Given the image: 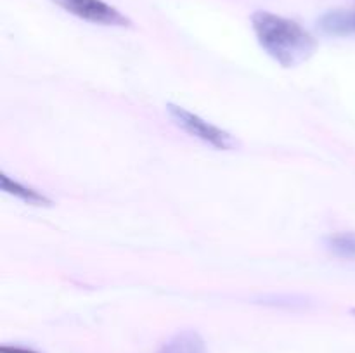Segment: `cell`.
Segmentation results:
<instances>
[{"mask_svg":"<svg viewBox=\"0 0 355 353\" xmlns=\"http://www.w3.org/2000/svg\"><path fill=\"white\" fill-rule=\"evenodd\" d=\"M252 26L260 47L283 68H295L309 61L318 48V42L305 28L267 10L252 14Z\"/></svg>","mask_w":355,"mask_h":353,"instance_id":"1","label":"cell"},{"mask_svg":"<svg viewBox=\"0 0 355 353\" xmlns=\"http://www.w3.org/2000/svg\"><path fill=\"white\" fill-rule=\"evenodd\" d=\"M166 111H168V116L172 118L173 123L180 130L189 134L191 137L198 138V141L205 142V144L211 145L218 151H234V149L239 147V142L234 135L222 130V128L210 123V121L203 120L198 114L191 113L186 107H180L177 104H166Z\"/></svg>","mask_w":355,"mask_h":353,"instance_id":"2","label":"cell"},{"mask_svg":"<svg viewBox=\"0 0 355 353\" xmlns=\"http://www.w3.org/2000/svg\"><path fill=\"white\" fill-rule=\"evenodd\" d=\"M52 2L64 9L66 12L94 24L118 28H127L132 24V21L125 14H121L116 7L110 6L104 0H52Z\"/></svg>","mask_w":355,"mask_h":353,"instance_id":"3","label":"cell"},{"mask_svg":"<svg viewBox=\"0 0 355 353\" xmlns=\"http://www.w3.org/2000/svg\"><path fill=\"white\" fill-rule=\"evenodd\" d=\"M319 28L326 35H333V37H347V35H352L355 33L354 12L352 10L343 9L329 10V12H326L319 19Z\"/></svg>","mask_w":355,"mask_h":353,"instance_id":"4","label":"cell"},{"mask_svg":"<svg viewBox=\"0 0 355 353\" xmlns=\"http://www.w3.org/2000/svg\"><path fill=\"white\" fill-rule=\"evenodd\" d=\"M0 189H2L3 192L21 199L23 203L33 204V206H51L52 204V201L49 199L47 196H44V194L38 192V190L31 189V187H26L23 185V183L16 182V180H12L10 176H7L6 173H0Z\"/></svg>","mask_w":355,"mask_h":353,"instance_id":"5","label":"cell"},{"mask_svg":"<svg viewBox=\"0 0 355 353\" xmlns=\"http://www.w3.org/2000/svg\"><path fill=\"white\" fill-rule=\"evenodd\" d=\"M159 353H208L201 336L194 331H182L173 336Z\"/></svg>","mask_w":355,"mask_h":353,"instance_id":"6","label":"cell"},{"mask_svg":"<svg viewBox=\"0 0 355 353\" xmlns=\"http://www.w3.org/2000/svg\"><path fill=\"white\" fill-rule=\"evenodd\" d=\"M326 249L342 260H355V232H340L328 235Z\"/></svg>","mask_w":355,"mask_h":353,"instance_id":"7","label":"cell"},{"mask_svg":"<svg viewBox=\"0 0 355 353\" xmlns=\"http://www.w3.org/2000/svg\"><path fill=\"white\" fill-rule=\"evenodd\" d=\"M0 353H37L33 350H26V348H17V346H2L0 348Z\"/></svg>","mask_w":355,"mask_h":353,"instance_id":"8","label":"cell"},{"mask_svg":"<svg viewBox=\"0 0 355 353\" xmlns=\"http://www.w3.org/2000/svg\"><path fill=\"white\" fill-rule=\"evenodd\" d=\"M354 24H355V12H354Z\"/></svg>","mask_w":355,"mask_h":353,"instance_id":"9","label":"cell"},{"mask_svg":"<svg viewBox=\"0 0 355 353\" xmlns=\"http://www.w3.org/2000/svg\"><path fill=\"white\" fill-rule=\"evenodd\" d=\"M354 314H355V310H354Z\"/></svg>","mask_w":355,"mask_h":353,"instance_id":"10","label":"cell"}]
</instances>
